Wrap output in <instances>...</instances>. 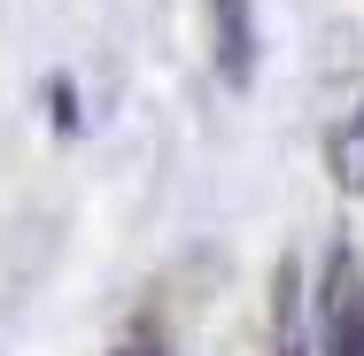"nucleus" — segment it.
<instances>
[{"instance_id":"f257e3e1","label":"nucleus","mask_w":364,"mask_h":356,"mask_svg":"<svg viewBox=\"0 0 364 356\" xmlns=\"http://www.w3.org/2000/svg\"><path fill=\"white\" fill-rule=\"evenodd\" d=\"M318 341H326V356H364V286H357L349 248L326 256V286H318Z\"/></svg>"},{"instance_id":"f03ea898","label":"nucleus","mask_w":364,"mask_h":356,"mask_svg":"<svg viewBox=\"0 0 364 356\" xmlns=\"http://www.w3.org/2000/svg\"><path fill=\"white\" fill-rule=\"evenodd\" d=\"M210 39H218V77L240 93L256 85V0H210Z\"/></svg>"},{"instance_id":"7ed1b4c3","label":"nucleus","mask_w":364,"mask_h":356,"mask_svg":"<svg viewBox=\"0 0 364 356\" xmlns=\"http://www.w3.org/2000/svg\"><path fill=\"white\" fill-rule=\"evenodd\" d=\"M333 171H341L349 194H364V101H357V117L341 124V140H333Z\"/></svg>"},{"instance_id":"20e7f679","label":"nucleus","mask_w":364,"mask_h":356,"mask_svg":"<svg viewBox=\"0 0 364 356\" xmlns=\"http://www.w3.org/2000/svg\"><path fill=\"white\" fill-rule=\"evenodd\" d=\"M117 356H163V349H147V341H124V349H117Z\"/></svg>"}]
</instances>
